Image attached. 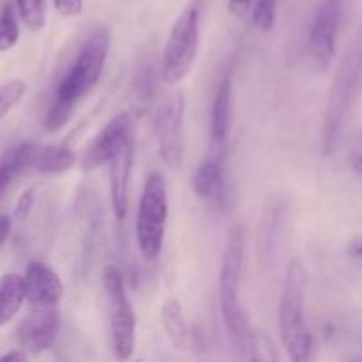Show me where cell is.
I'll return each mask as SVG.
<instances>
[{
    "label": "cell",
    "mask_w": 362,
    "mask_h": 362,
    "mask_svg": "<svg viewBox=\"0 0 362 362\" xmlns=\"http://www.w3.org/2000/svg\"><path fill=\"white\" fill-rule=\"evenodd\" d=\"M279 214H281L279 204L269 205L267 212H265L264 216V221H262L260 237H258V255L262 257V262H264V264L271 260L272 251H274V240L276 233H278Z\"/></svg>",
    "instance_id": "ffe728a7"
},
{
    "label": "cell",
    "mask_w": 362,
    "mask_h": 362,
    "mask_svg": "<svg viewBox=\"0 0 362 362\" xmlns=\"http://www.w3.org/2000/svg\"><path fill=\"white\" fill-rule=\"evenodd\" d=\"M244 255H246V230L240 223H237L228 232L226 250L219 269V308H221L230 346L239 357L250 359L251 327L240 304Z\"/></svg>",
    "instance_id": "6da1fadb"
},
{
    "label": "cell",
    "mask_w": 362,
    "mask_h": 362,
    "mask_svg": "<svg viewBox=\"0 0 362 362\" xmlns=\"http://www.w3.org/2000/svg\"><path fill=\"white\" fill-rule=\"evenodd\" d=\"M110 49V34L106 28H99L85 41L78 52L73 66L57 87L55 99L74 106L101 78Z\"/></svg>",
    "instance_id": "8992f818"
},
{
    "label": "cell",
    "mask_w": 362,
    "mask_h": 362,
    "mask_svg": "<svg viewBox=\"0 0 362 362\" xmlns=\"http://www.w3.org/2000/svg\"><path fill=\"white\" fill-rule=\"evenodd\" d=\"M0 361L2 362H13V361H16V362H21V361H27V352H25V350H21V349H16V350H11V352H7V354H4V356H0Z\"/></svg>",
    "instance_id": "4dcf8cb0"
},
{
    "label": "cell",
    "mask_w": 362,
    "mask_h": 362,
    "mask_svg": "<svg viewBox=\"0 0 362 362\" xmlns=\"http://www.w3.org/2000/svg\"><path fill=\"white\" fill-rule=\"evenodd\" d=\"M306 286L308 272L303 262L292 260L286 267L279 300V332L286 354L296 362L308 361L313 352V334L304 315Z\"/></svg>",
    "instance_id": "7a4b0ae2"
},
{
    "label": "cell",
    "mask_w": 362,
    "mask_h": 362,
    "mask_svg": "<svg viewBox=\"0 0 362 362\" xmlns=\"http://www.w3.org/2000/svg\"><path fill=\"white\" fill-rule=\"evenodd\" d=\"M168 221V191L159 172L151 173L144 184L136 214V239L145 260H156L163 250Z\"/></svg>",
    "instance_id": "5b68a950"
},
{
    "label": "cell",
    "mask_w": 362,
    "mask_h": 362,
    "mask_svg": "<svg viewBox=\"0 0 362 362\" xmlns=\"http://www.w3.org/2000/svg\"><path fill=\"white\" fill-rule=\"evenodd\" d=\"M253 0H228V13L233 18H244L251 9Z\"/></svg>",
    "instance_id": "f1b7e54d"
},
{
    "label": "cell",
    "mask_w": 362,
    "mask_h": 362,
    "mask_svg": "<svg viewBox=\"0 0 362 362\" xmlns=\"http://www.w3.org/2000/svg\"><path fill=\"white\" fill-rule=\"evenodd\" d=\"M362 87V34L356 39L339 66L329 92L325 106L324 126H322V152L325 156L334 154L341 138L349 113L356 103Z\"/></svg>",
    "instance_id": "3957f363"
},
{
    "label": "cell",
    "mask_w": 362,
    "mask_h": 362,
    "mask_svg": "<svg viewBox=\"0 0 362 362\" xmlns=\"http://www.w3.org/2000/svg\"><path fill=\"white\" fill-rule=\"evenodd\" d=\"M76 152L66 145H42L35 147L32 168L45 175H59L76 165Z\"/></svg>",
    "instance_id": "e0dca14e"
},
{
    "label": "cell",
    "mask_w": 362,
    "mask_h": 362,
    "mask_svg": "<svg viewBox=\"0 0 362 362\" xmlns=\"http://www.w3.org/2000/svg\"><path fill=\"white\" fill-rule=\"evenodd\" d=\"M25 300L23 278L16 272H7L0 278V327L9 324Z\"/></svg>",
    "instance_id": "d6986e66"
},
{
    "label": "cell",
    "mask_w": 362,
    "mask_h": 362,
    "mask_svg": "<svg viewBox=\"0 0 362 362\" xmlns=\"http://www.w3.org/2000/svg\"><path fill=\"white\" fill-rule=\"evenodd\" d=\"M341 13V0H322L315 11L308 35V52L318 71H325L334 60Z\"/></svg>",
    "instance_id": "9c48e42d"
},
{
    "label": "cell",
    "mask_w": 362,
    "mask_h": 362,
    "mask_svg": "<svg viewBox=\"0 0 362 362\" xmlns=\"http://www.w3.org/2000/svg\"><path fill=\"white\" fill-rule=\"evenodd\" d=\"M232 94H233V67L223 73L216 88L211 110V136L212 144L223 145L228 140L232 129Z\"/></svg>",
    "instance_id": "5bb4252c"
},
{
    "label": "cell",
    "mask_w": 362,
    "mask_h": 362,
    "mask_svg": "<svg viewBox=\"0 0 362 362\" xmlns=\"http://www.w3.org/2000/svg\"><path fill=\"white\" fill-rule=\"evenodd\" d=\"M25 300L32 308H57L62 300L64 285L60 276L42 262H30L23 276Z\"/></svg>",
    "instance_id": "7c38bea8"
},
{
    "label": "cell",
    "mask_w": 362,
    "mask_h": 362,
    "mask_svg": "<svg viewBox=\"0 0 362 362\" xmlns=\"http://www.w3.org/2000/svg\"><path fill=\"white\" fill-rule=\"evenodd\" d=\"M134 159V129L124 136L115 154L110 159V193H112L113 216L122 223L129 207V184Z\"/></svg>",
    "instance_id": "8fae6325"
},
{
    "label": "cell",
    "mask_w": 362,
    "mask_h": 362,
    "mask_svg": "<svg viewBox=\"0 0 362 362\" xmlns=\"http://www.w3.org/2000/svg\"><path fill=\"white\" fill-rule=\"evenodd\" d=\"M20 39V25H18L16 6L7 2L0 11V52H7L16 46Z\"/></svg>",
    "instance_id": "44dd1931"
},
{
    "label": "cell",
    "mask_w": 362,
    "mask_h": 362,
    "mask_svg": "<svg viewBox=\"0 0 362 362\" xmlns=\"http://www.w3.org/2000/svg\"><path fill=\"white\" fill-rule=\"evenodd\" d=\"M73 110L74 106L66 105L62 101H53V105L49 106L48 113H46V119H45V127L46 131L49 133H55V131L62 129L67 122H69L71 115H73Z\"/></svg>",
    "instance_id": "484cf974"
},
{
    "label": "cell",
    "mask_w": 362,
    "mask_h": 362,
    "mask_svg": "<svg viewBox=\"0 0 362 362\" xmlns=\"http://www.w3.org/2000/svg\"><path fill=\"white\" fill-rule=\"evenodd\" d=\"M223 189V165L219 156H207L197 166L193 175V191L202 200H209Z\"/></svg>",
    "instance_id": "ac0fdd59"
},
{
    "label": "cell",
    "mask_w": 362,
    "mask_h": 362,
    "mask_svg": "<svg viewBox=\"0 0 362 362\" xmlns=\"http://www.w3.org/2000/svg\"><path fill=\"white\" fill-rule=\"evenodd\" d=\"M37 145L32 141H21L14 147L7 148L6 154L0 159V200L6 197L9 187L13 186L14 180L32 168V158Z\"/></svg>",
    "instance_id": "2e32d148"
},
{
    "label": "cell",
    "mask_w": 362,
    "mask_h": 362,
    "mask_svg": "<svg viewBox=\"0 0 362 362\" xmlns=\"http://www.w3.org/2000/svg\"><path fill=\"white\" fill-rule=\"evenodd\" d=\"M60 331V315L57 308L39 310L34 308L30 315L21 320L16 329L20 349L30 356H39L53 346Z\"/></svg>",
    "instance_id": "30bf717a"
},
{
    "label": "cell",
    "mask_w": 362,
    "mask_h": 362,
    "mask_svg": "<svg viewBox=\"0 0 362 362\" xmlns=\"http://www.w3.org/2000/svg\"><path fill=\"white\" fill-rule=\"evenodd\" d=\"M250 359L251 361H265L274 362L278 361V352H276L274 341L271 336L262 329L251 331V343H250Z\"/></svg>",
    "instance_id": "603a6c76"
},
{
    "label": "cell",
    "mask_w": 362,
    "mask_h": 362,
    "mask_svg": "<svg viewBox=\"0 0 362 362\" xmlns=\"http://www.w3.org/2000/svg\"><path fill=\"white\" fill-rule=\"evenodd\" d=\"M14 4H16L18 14L28 30L37 32L45 27L46 9H48L46 0H14Z\"/></svg>",
    "instance_id": "7402d4cb"
},
{
    "label": "cell",
    "mask_w": 362,
    "mask_h": 362,
    "mask_svg": "<svg viewBox=\"0 0 362 362\" xmlns=\"http://www.w3.org/2000/svg\"><path fill=\"white\" fill-rule=\"evenodd\" d=\"M200 49V7L189 4L177 16L161 57V78L166 83H179L193 69Z\"/></svg>",
    "instance_id": "277c9868"
},
{
    "label": "cell",
    "mask_w": 362,
    "mask_h": 362,
    "mask_svg": "<svg viewBox=\"0 0 362 362\" xmlns=\"http://www.w3.org/2000/svg\"><path fill=\"white\" fill-rule=\"evenodd\" d=\"M25 92H27V85L21 80H11L0 87V120L6 119L13 112L14 106L20 105L21 99L25 98Z\"/></svg>",
    "instance_id": "cb8c5ba5"
},
{
    "label": "cell",
    "mask_w": 362,
    "mask_h": 362,
    "mask_svg": "<svg viewBox=\"0 0 362 362\" xmlns=\"http://www.w3.org/2000/svg\"><path fill=\"white\" fill-rule=\"evenodd\" d=\"M103 288L110 311V331H112L113 354L119 361H127L134 354L136 343V315L127 297L122 272L115 265L103 271Z\"/></svg>",
    "instance_id": "52a82bcc"
},
{
    "label": "cell",
    "mask_w": 362,
    "mask_h": 362,
    "mask_svg": "<svg viewBox=\"0 0 362 362\" xmlns=\"http://www.w3.org/2000/svg\"><path fill=\"white\" fill-rule=\"evenodd\" d=\"M55 11L64 18H73L83 11V0H53Z\"/></svg>",
    "instance_id": "4316f807"
},
{
    "label": "cell",
    "mask_w": 362,
    "mask_h": 362,
    "mask_svg": "<svg viewBox=\"0 0 362 362\" xmlns=\"http://www.w3.org/2000/svg\"><path fill=\"white\" fill-rule=\"evenodd\" d=\"M186 98L182 92H173L161 103L154 117V134L159 156L168 168L182 165V124Z\"/></svg>",
    "instance_id": "ba28073f"
},
{
    "label": "cell",
    "mask_w": 362,
    "mask_h": 362,
    "mask_svg": "<svg viewBox=\"0 0 362 362\" xmlns=\"http://www.w3.org/2000/svg\"><path fill=\"white\" fill-rule=\"evenodd\" d=\"M11 225H13V221H11V216L0 214V247H2V244L6 243L7 237H9Z\"/></svg>",
    "instance_id": "f546056e"
},
{
    "label": "cell",
    "mask_w": 362,
    "mask_h": 362,
    "mask_svg": "<svg viewBox=\"0 0 362 362\" xmlns=\"http://www.w3.org/2000/svg\"><path fill=\"white\" fill-rule=\"evenodd\" d=\"M32 205H34V189H27L18 198L16 207H14V219H18V221L27 219V216L32 211Z\"/></svg>",
    "instance_id": "83f0119b"
},
{
    "label": "cell",
    "mask_w": 362,
    "mask_h": 362,
    "mask_svg": "<svg viewBox=\"0 0 362 362\" xmlns=\"http://www.w3.org/2000/svg\"><path fill=\"white\" fill-rule=\"evenodd\" d=\"M349 253L352 255L354 258H359V260H362V239L354 240V243L350 244V246H349Z\"/></svg>",
    "instance_id": "1f68e13d"
},
{
    "label": "cell",
    "mask_w": 362,
    "mask_h": 362,
    "mask_svg": "<svg viewBox=\"0 0 362 362\" xmlns=\"http://www.w3.org/2000/svg\"><path fill=\"white\" fill-rule=\"evenodd\" d=\"M159 317H161L163 331H165L166 338L170 339L173 349L179 350V352L187 350L191 341V331L186 313H184L182 303L177 297H168L161 304Z\"/></svg>",
    "instance_id": "9a60e30c"
},
{
    "label": "cell",
    "mask_w": 362,
    "mask_h": 362,
    "mask_svg": "<svg viewBox=\"0 0 362 362\" xmlns=\"http://www.w3.org/2000/svg\"><path fill=\"white\" fill-rule=\"evenodd\" d=\"M133 129V119L127 112L119 113L113 117L101 131L98 136L90 141L87 151L81 156V166L85 170H95L99 166L110 163L112 156L115 154L117 147L124 140L129 131Z\"/></svg>",
    "instance_id": "4fadbf2b"
},
{
    "label": "cell",
    "mask_w": 362,
    "mask_h": 362,
    "mask_svg": "<svg viewBox=\"0 0 362 362\" xmlns=\"http://www.w3.org/2000/svg\"><path fill=\"white\" fill-rule=\"evenodd\" d=\"M278 0H258L253 9V25L262 32H271L276 25Z\"/></svg>",
    "instance_id": "d4e9b609"
}]
</instances>
